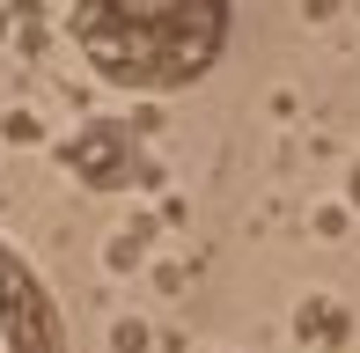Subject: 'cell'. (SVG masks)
<instances>
[{
  "instance_id": "4",
  "label": "cell",
  "mask_w": 360,
  "mask_h": 353,
  "mask_svg": "<svg viewBox=\"0 0 360 353\" xmlns=\"http://www.w3.org/2000/svg\"><path fill=\"white\" fill-rule=\"evenodd\" d=\"M294 339L302 346H346L353 339V316H346V302H331V295H302L294 302Z\"/></svg>"
},
{
  "instance_id": "8",
  "label": "cell",
  "mask_w": 360,
  "mask_h": 353,
  "mask_svg": "<svg viewBox=\"0 0 360 353\" xmlns=\"http://www.w3.org/2000/svg\"><path fill=\"white\" fill-rule=\"evenodd\" d=\"M346 199H353V214H360V162L346 169Z\"/></svg>"
},
{
  "instance_id": "2",
  "label": "cell",
  "mask_w": 360,
  "mask_h": 353,
  "mask_svg": "<svg viewBox=\"0 0 360 353\" xmlns=\"http://www.w3.org/2000/svg\"><path fill=\"white\" fill-rule=\"evenodd\" d=\"M0 353H67V324H59L44 280L8 243H0Z\"/></svg>"
},
{
  "instance_id": "7",
  "label": "cell",
  "mask_w": 360,
  "mask_h": 353,
  "mask_svg": "<svg viewBox=\"0 0 360 353\" xmlns=\"http://www.w3.org/2000/svg\"><path fill=\"white\" fill-rule=\"evenodd\" d=\"M316 236H346V206H323V214H316Z\"/></svg>"
},
{
  "instance_id": "1",
  "label": "cell",
  "mask_w": 360,
  "mask_h": 353,
  "mask_svg": "<svg viewBox=\"0 0 360 353\" xmlns=\"http://www.w3.org/2000/svg\"><path fill=\"white\" fill-rule=\"evenodd\" d=\"M74 44L103 82L169 96L214 74L228 44V0H74Z\"/></svg>"
},
{
  "instance_id": "3",
  "label": "cell",
  "mask_w": 360,
  "mask_h": 353,
  "mask_svg": "<svg viewBox=\"0 0 360 353\" xmlns=\"http://www.w3.org/2000/svg\"><path fill=\"white\" fill-rule=\"evenodd\" d=\"M59 162H67V176L81 191H118L125 176L140 169L133 162V133H125L118 118H89L81 133H67L59 140Z\"/></svg>"
},
{
  "instance_id": "6",
  "label": "cell",
  "mask_w": 360,
  "mask_h": 353,
  "mask_svg": "<svg viewBox=\"0 0 360 353\" xmlns=\"http://www.w3.org/2000/svg\"><path fill=\"white\" fill-rule=\"evenodd\" d=\"M110 346H118V353H140V346H147V324H118V331H110Z\"/></svg>"
},
{
  "instance_id": "5",
  "label": "cell",
  "mask_w": 360,
  "mask_h": 353,
  "mask_svg": "<svg viewBox=\"0 0 360 353\" xmlns=\"http://www.w3.org/2000/svg\"><path fill=\"white\" fill-rule=\"evenodd\" d=\"M103 265H110V272H133V265H140V229H133V236H110V243H103Z\"/></svg>"
}]
</instances>
